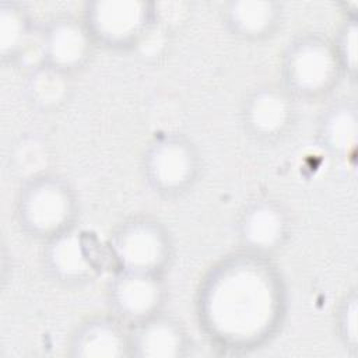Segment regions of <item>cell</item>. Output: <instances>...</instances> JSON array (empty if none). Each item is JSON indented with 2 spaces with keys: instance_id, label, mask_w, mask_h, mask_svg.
Masks as SVG:
<instances>
[{
  "instance_id": "obj_1",
  "label": "cell",
  "mask_w": 358,
  "mask_h": 358,
  "mask_svg": "<svg viewBox=\"0 0 358 358\" xmlns=\"http://www.w3.org/2000/svg\"><path fill=\"white\" fill-rule=\"evenodd\" d=\"M299 56H302L299 53ZM296 81L302 85H309L310 88H317L326 85L330 80L329 76L333 71V57L326 50V48H308L306 55L296 60L295 66Z\"/></svg>"
},
{
  "instance_id": "obj_2",
  "label": "cell",
  "mask_w": 358,
  "mask_h": 358,
  "mask_svg": "<svg viewBox=\"0 0 358 358\" xmlns=\"http://www.w3.org/2000/svg\"><path fill=\"white\" fill-rule=\"evenodd\" d=\"M129 280L120 288V301H123L120 305L129 312L127 315H143L155 299V288L145 278Z\"/></svg>"
}]
</instances>
